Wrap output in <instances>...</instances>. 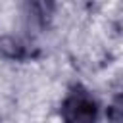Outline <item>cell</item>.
Returning <instances> with one entry per match:
<instances>
[{"label": "cell", "instance_id": "7a4b0ae2", "mask_svg": "<svg viewBox=\"0 0 123 123\" xmlns=\"http://www.w3.org/2000/svg\"><path fill=\"white\" fill-rule=\"evenodd\" d=\"M108 119L111 121H123V94L113 100V104L108 110Z\"/></svg>", "mask_w": 123, "mask_h": 123}, {"label": "cell", "instance_id": "6da1fadb", "mask_svg": "<svg viewBox=\"0 0 123 123\" xmlns=\"http://www.w3.org/2000/svg\"><path fill=\"white\" fill-rule=\"evenodd\" d=\"M96 115H98V104L94 96L83 86H73L71 92L62 102V117L65 121L88 123V121H94Z\"/></svg>", "mask_w": 123, "mask_h": 123}]
</instances>
